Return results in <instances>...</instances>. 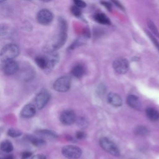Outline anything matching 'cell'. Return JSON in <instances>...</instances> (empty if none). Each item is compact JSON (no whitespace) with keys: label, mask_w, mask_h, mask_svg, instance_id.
Masks as SVG:
<instances>
[{"label":"cell","mask_w":159,"mask_h":159,"mask_svg":"<svg viewBox=\"0 0 159 159\" xmlns=\"http://www.w3.org/2000/svg\"><path fill=\"white\" fill-rule=\"evenodd\" d=\"M67 39L66 31L60 30L59 34L54 36L43 47V51L45 53L55 52L60 48L65 43Z\"/></svg>","instance_id":"obj_1"},{"label":"cell","mask_w":159,"mask_h":159,"mask_svg":"<svg viewBox=\"0 0 159 159\" xmlns=\"http://www.w3.org/2000/svg\"><path fill=\"white\" fill-rule=\"evenodd\" d=\"M20 53L19 47L14 43H9L4 46L0 52V59L5 62L12 60L19 55Z\"/></svg>","instance_id":"obj_2"},{"label":"cell","mask_w":159,"mask_h":159,"mask_svg":"<svg viewBox=\"0 0 159 159\" xmlns=\"http://www.w3.org/2000/svg\"><path fill=\"white\" fill-rule=\"evenodd\" d=\"M99 144L106 152L114 156L118 157L120 155L119 150L117 145L107 137H102L99 140Z\"/></svg>","instance_id":"obj_3"},{"label":"cell","mask_w":159,"mask_h":159,"mask_svg":"<svg viewBox=\"0 0 159 159\" xmlns=\"http://www.w3.org/2000/svg\"><path fill=\"white\" fill-rule=\"evenodd\" d=\"M71 85V78L68 76H63L58 78L53 83V89L58 92L67 91Z\"/></svg>","instance_id":"obj_4"},{"label":"cell","mask_w":159,"mask_h":159,"mask_svg":"<svg viewBox=\"0 0 159 159\" xmlns=\"http://www.w3.org/2000/svg\"><path fill=\"white\" fill-rule=\"evenodd\" d=\"M61 153L64 157L68 159H77L82 153L81 150L75 145H66L62 148Z\"/></svg>","instance_id":"obj_5"},{"label":"cell","mask_w":159,"mask_h":159,"mask_svg":"<svg viewBox=\"0 0 159 159\" xmlns=\"http://www.w3.org/2000/svg\"><path fill=\"white\" fill-rule=\"evenodd\" d=\"M50 98V94L48 91L43 89L39 92L35 98L36 107L39 109H43L48 103Z\"/></svg>","instance_id":"obj_6"},{"label":"cell","mask_w":159,"mask_h":159,"mask_svg":"<svg viewBox=\"0 0 159 159\" xmlns=\"http://www.w3.org/2000/svg\"><path fill=\"white\" fill-rule=\"evenodd\" d=\"M53 18V14L48 9H43L40 10L37 14V20L39 23L42 25L50 24Z\"/></svg>","instance_id":"obj_7"},{"label":"cell","mask_w":159,"mask_h":159,"mask_svg":"<svg viewBox=\"0 0 159 159\" xmlns=\"http://www.w3.org/2000/svg\"><path fill=\"white\" fill-rule=\"evenodd\" d=\"M113 68L117 73L124 74L129 68V63L128 60L125 58H119L114 61Z\"/></svg>","instance_id":"obj_8"},{"label":"cell","mask_w":159,"mask_h":159,"mask_svg":"<svg viewBox=\"0 0 159 159\" xmlns=\"http://www.w3.org/2000/svg\"><path fill=\"white\" fill-rule=\"evenodd\" d=\"M4 65L2 66L3 72L7 75H12L17 73L19 69V63L12 60L4 62Z\"/></svg>","instance_id":"obj_9"},{"label":"cell","mask_w":159,"mask_h":159,"mask_svg":"<svg viewBox=\"0 0 159 159\" xmlns=\"http://www.w3.org/2000/svg\"><path fill=\"white\" fill-rule=\"evenodd\" d=\"M46 53L47 55L45 56V58L47 61V66L45 70L50 71L53 68V67L59 61V55L58 53L55 51L48 52Z\"/></svg>","instance_id":"obj_10"},{"label":"cell","mask_w":159,"mask_h":159,"mask_svg":"<svg viewBox=\"0 0 159 159\" xmlns=\"http://www.w3.org/2000/svg\"><path fill=\"white\" fill-rule=\"evenodd\" d=\"M60 121L65 125H71L76 120V115L73 111L66 110L63 111L60 117Z\"/></svg>","instance_id":"obj_11"},{"label":"cell","mask_w":159,"mask_h":159,"mask_svg":"<svg viewBox=\"0 0 159 159\" xmlns=\"http://www.w3.org/2000/svg\"><path fill=\"white\" fill-rule=\"evenodd\" d=\"M36 112V107L32 104H26L22 109L20 114L24 118L32 117Z\"/></svg>","instance_id":"obj_12"},{"label":"cell","mask_w":159,"mask_h":159,"mask_svg":"<svg viewBox=\"0 0 159 159\" xmlns=\"http://www.w3.org/2000/svg\"><path fill=\"white\" fill-rule=\"evenodd\" d=\"M108 102L114 107H119L122 104V101L119 95L115 93H109L107 97Z\"/></svg>","instance_id":"obj_13"},{"label":"cell","mask_w":159,"mask_h":159,"mask_svg":"<svg viewBox=\"0 0 159 159\" xmlns=\"http://www.w3.org/2000/svg\"><path fill=\"white\" fill-rule=\"evenodd\" d=\"M127 103L132 108L140 111L141 109V102L139 99L135 95H129L127 98Z\"/></svg>","instance_id":"obj_14"},{"label":"cell","mask_w":159,"mask_h":159,"mask_svg":"<svg viewBox=\"0 0 159 159\" xmlns=\"http://www.w3.org/2000/svg\"><path fill=\"white\" fill-rule=\"evenodd\" d=\"M147 117L153 121H156L159 119V112L155 109L148 107L145 111Z\"/></svg>","instance_id":"obj_15"},{"label":"cell","mask_w":159,"mask_h":159,"mask_svg":"<svg viewBox=\"0 0 159 159\" xmlns=\"http://www.w3.org/2000/svg\"><path fill=\"white\" fill-rule=\"evenodd\" d=\"M94 19L96 21L102 24H106V25H110L111 21L109 19L102 13H98L94 16Z\"/></svg>","instance_id":"obj_16"},{"label":"cell","mask_w":159,"mask_h":159,"mask_svg":"<svg viewBox=\"0 0 159 159\" xmlns=\"http://www.w3.org/2000/svg\"><path fill=\"white\" fill-rule=\"evenodd\" d=\"M85 70L84 67L81 65H77L75 66L71 70V74L76 78H81L84 74Z\"/></svg>","instance_id":"obj_17"},{"label":"cell","mask_w":159,"mask_h":159,"mask_svg":"<svg viewBox=\"0 0 159 159\" xmlns=\"http://www.w3.org/2000/svg\"><path fill=\"white\" fill-rule=\"evenodd\" d=\"M19 74L24 78V80H30L31 78H33L34 71L30 68H23L21 71H20Z\"/></svg>","instance_id":"obj_18"},{"label":"cell","mask_w":159,"mask_h":159,"mask_svg":"<svg viewBox=\"0 0 159 159\" xmlns=\"http://www.w3.org/2000/svg\"><path fill=\"white\" fill-rule=\"evenodd\" d=\"M0 149L6 153H9L13 150V145L9 140L2 141L0 143Z\"/></svg>","instance_id":"obj_19"},{"label":"cell","mask_w":159,"mask_h":159,"mask_svg":"<svg viewBox=\"0 0 159 159\" xmlns=\"http://www.w3.org/2000/svg\"><path fill=\"white\" fill-rule=\"evenodd\" d=\"M36 64L41 69L46 70L47 66V61L45 57H37L35 58Z\"/></svg>","instance_id":"obj_20"},{"label":"cell","mask_w":159,"mask_h":159,"mask_svg":"<svg viewBox=\"0 0 159 159\" xmlns=\"http://www.w3.org/2000/svg\"><path fill=\"white\" fill-rule=\"evenodd\" d=\"M37 133L40 134V135H42L43 136H45L46 137H48V138L54 139V138H57V134L55 132L50 130H47V129L40 130Z\"/></svg>","instance_id":"obj_21"},{"label":"cell","mask_w":159,"mask_h":159,"mask_svg":"<svg viewBox=\"0 0 159 159\" xmlns=\"http://www.w3.org/2000/svg\"><path fill=\"white\" fill-rule=\"evenodd\" d=\"M29 140L30 142L34 145L37 147H42L45 145V141L42 139L40 138H37L34 137H31L29 138Z\"/></svg>","instance_id":"obj_22"},{"label":"cell","mask_w":159,"mask_h":159,"mask_svg":"<svg viewBox=\"0 0 159 159\" xmlns=\"http://www.w3.org/2000/svg\"><path fill=\"white\" fill-rule=\"evenodd\" d=\"M147 24H148V27L152 30L153 34H155L159 39V31L158 30V29H157V27L155 26V25L154 24V23L151 20H148L147 21Z\"/></svg>","instance_id":"obj_23"},{"label":"cell","mask_w":159,"mask_h":159,"mask_svg":"<svg viewBox=\"0 0 159 159\" xmlns=\"http://www.w3.org/2000/svg\"><path fill=\"white\" fill-rule=\"evenodd\" d=\"M7 134L11 137H18L22 135V132L13 128H11L7 131Z\"/></svg>","instance_id":"obj_24"},{"label":"cell","mask_w":159,"mask_h":159,"mask_svg":"<svg viewBox=\"0 0 159 159\" xmlns=\"http://www.w3.org/2000/svg\"><path fill=\"white\" fill-rule=\"evenodd\" d=\"M148 131L147 129L143 126H139L135 130V133L140 135H145L148 134Z\"/></svg>","instance_id":"obj_25"},{"label":"cell","mask_w":159,"mask_h":159,"mask_svg":"<svg viewBox=\"0 0 159 159\" xmlns=\"http://www.w3.org/2000/svg\"><path fill=\"white\" fill-rule=\"evenodd\" d=\"M11 32L10 28L6 25L0 26V36L7 35Z\"/></svg>","instance_id":"obj_26"},{"label":"cell","mask_w":159,"mask_h":159,"mask_svg":"<svg viewBox=\"0 0 159 159\" xmlns=\"http://www.w3.org/2000/svg\"><path fill=\"white\" fill-rule=\"evenodd\" d=\"M59 27L60 30L61 31H66L67 30V24L65 20L61 17L59 18Z\"/></svg>","instance_id":"obj_27"},{"label":"cell","mask_w":159,"mask_h":159,"mask_svg":"<svg viewBox=\"0 0 159 159\" xmlns=\"http://www.w3.org/2000/svg\"><path fill=\"white\" fill-rule=\"evenodd\" d=\"M71 12L76 17H79L81 14V11L80 10V7H77L76 6H73L71 7Z\"/></svg>","instance_id":"obj_28"},{"label":"cell","mask_w":159,"mask_h":159,"mask_svg":"<svg viewBox=\"0 0 159 159\" xmlns=\"http://www.w3.org/2000/svg\"><path fill=\"white\" fill-rule=\"evenodd\" d=\"M145 32H146V34H147V35L148 36V37L150 39L151 41L153 42V43H154L155 46L156 47V48H157L158 50V51H159V42H158V40H157L148 31H145Z\"/></svg>","instance_id":"obj_29"},{"label":"cell","mask_w":159,"mask_h":159,"mask_svg":"<svg viewBox=\"0 0 159 159\" xmlns=\"http://www.w3.org/2000/svg\"><path fill=\"white\" fill-rule=\"evenodd\" d=\"M74 3L76 6L78 7H86V4L83 0H73Z\"/></svg>","instance_id":"obj_30"},{"label":"cell","mask_w":159,"mask_h":159,"mask_svg":"<svg viewBox=\"0 0 159 159\" xmlns=\"http://www.w3.org/2000/svg\"><path fill=\"white\" fill-rule=\"evenodd\" d=\"M32 156V153L28 151L24 152L21 155V159H27Z\"/></svg>","instance_id":"obj_31"},{"label":"cell","mask_w":159,"mask_h":159,"mask_svg":"<svg viewBox=\"0 0 159 159\" xmlns=\"http://www.w3.org/2000/svg\"><path fill=\"white\" fill-rule=\"evenodd\" d=\"M101 4L104 6V7H106L109 11H111V9H112V5H111V4H110L109 2H106V1H101Z\"/></svg>","instance_id":"obj_32"},{"label":"cell","mask_w":159,"mask_h":159,"mask_svg":"<svg viewBox=\"0 0 159 159\" xmlns=\"http://www.w3.org/2000/svg\"><path fill=\"white\" fill-rule=\"evenodd\" d=\"M30 159H47V158L43 154H37L33 156Z\"/></svg>","instance_id":"obj_33"},{"label":"cell","mask_w":159,"mask_h":159,"mask_svg":"<svg viewBox=\"0 0 159 159\" xmlns=\"http://www.w3.org/2000/svg\"><path fill=\"white\" fill-rule=\"evenodd\" d=\"M85 137V134L83 132H78L77 134H76V137L78 139H83Z\"/></svg>","instance_id":"obj_34"},{"label":"cell","mask_w":159,"mask_h":159,"mask_svg":"<svg viewBox=\"0 0 159 159\" xmlns=\"http://www.w3.org/2000/svg\"><path fill=\"white\" fill-rule=\"evenodd\" d=\"M112 2H113L116 6H117L119 8H120V9H124V7H123L122 5L117 0H112Z\"/></svg>","instance_id":"obj_35"},{"label":"cell","mask_w":159,"mask_h":159,"mask_svg":"<svg viewBox=\"0 0 159 159\" xmlns=\"http://www.w3.org/2000/svg\"><path fill=\"white\" fill-rule=\"evenodd\" d=\"M0 159H14L13 155H7L4 157H2V158H0Z\"/></svg>","instance_id":"obj_36"},{"label":"cell","mask_w":159,"mask_h":159,"mask_svg":"<svg viewBox=\"0 0 159 159\" xmlns=\"http://www.w3.org/2000/svg\"><path fill=\"white\" fill-rule=\"evenodd\" d=\"M42 1H43V2H49L51 0H41Z\"/></svg>","instance_id":"obj_37"},{"label":"cell","mask_w":159,"mask_h":159,"mask_svg":"<svg viewBox=\"0 0 159 159\" xmlns=\"http://www.w3.org/2000/svg\"><path fill=\"white\" fill-rule=\"evenodd\" d=\"M6 0H0V3H1V2H4V1H6Z\"/></svg>","instance_id":"obj_38"},{"label":"cell","mask_w":159,"mask_h":159,"mask_svg":"<svg viewBox=\"0 0 159 159\" xmlns=\"http://www.w3.org/2000/svg\"><path fill=\"white\" fill-rule=\"evenodd\" d=\"M27 1H29V0H27Z\"/></svg>","instance_id":"obj_39"}]
</instances>
